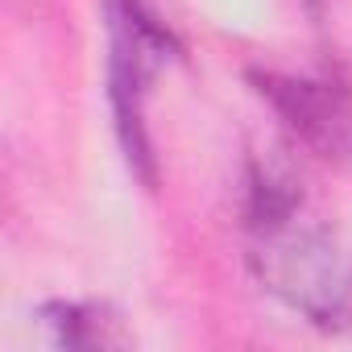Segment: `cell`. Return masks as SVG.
<instances>
[{
  "label": "cell",
  "mask_w": 352,
  "mask_h": 352,
  "mask_svg": "<svg viewBox=\"0 0 352 352\" xmlns=\"http://www.w3.org/2000/svg\"><path fill=\"white\" fill-rule=\"evenodd\" d=\"M265 220V241L253 253L265 286L315 323L352 331V265H344L323 236L282 228L278 216Z\"/></svg>",
  "instance_id": "cell-1"
},
{
  "label": "cell",
  "mask_w": 352,
  "mask_h": 352,
  "mask_svg": "<svg viewBox=\"0 0 352 352\" xmlns=\"http://www.w3.org/2000/svg\"><path fill=\"white\" fill-rule=\"evenodd\" d=\"M261 91L278 104V112L315 145L323 149H340L344 133H348V112L344 104L323 91L319 83H298V79H261Z\"/></svg>",
  "instance_id": "cell-2"
}]
</instances>
